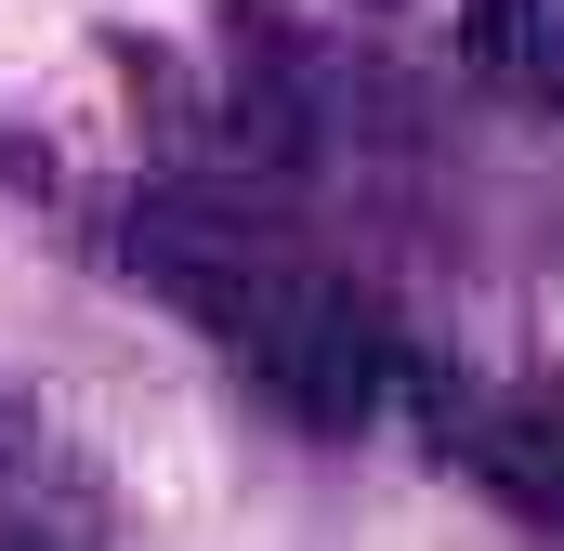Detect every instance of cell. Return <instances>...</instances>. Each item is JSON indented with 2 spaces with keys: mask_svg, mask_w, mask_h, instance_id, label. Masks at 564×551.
I'll list each match as a JSON object with an SVG mask.
<instances>
[{
  "mask_svg": "<svg viewBox=\"0 0 564 551\" xmlns=\"http://www.w3.org/2000/svg\"><path fill=\"white\" fill-rule=\"evenodd\" d=\"M224 144H237V171L302 184V171H341V158H408L421 106L381 53L302 26L276 0H237L224 13Z\"/></svg>",
  "mask_w": 564,
  "mask_h": 551,
  "instance_id": "1",
  "label": "cell"
},
{
  "mask_svg": "<svg viewBox=\"0 0 564 551\" xmlns=\"http://www.w3.org/2000/svg\"><path fill=\"white\" fill-rule=\"evenodd\" d=\"M237 368L302 433H368V420L394 408V381H408V342H394L381 289H355V276H328V263L289 250L276 289L237 315Z\"/></svg>",
  "mask_w": 564,
  "mask_h": 551,
  "instance_id": "2",
  "label": "cell"
},
{
  "mask_svg": "<svg viewBox=\"0 0 564 551\" xmlns=\"http://www.w3.org/2000/svg\"><path fill=\"white\" fill-rule=\"evenodd\" d=\"M433 446H459L473 486H499L525 526L564 539V395H446V381H433Z\"/></svg>",
  "mask_w": 564,
  "mask_h": 551,
  "instance_id": "3",
  "label": "cell"
},
{
  "mask_svg": "<svg viewBox=\"0 0 564 551\" xmlns=\"http://www.w3.org/2000/svg\"><path fill=\"white\" fill-rule=\"evenodd\" d=\"M459 40L512 106L564 119V0H459Z\"/></svg>",
  "mask_w": 564,
  "mask_h": 551,
  "instance_id": "4",
  "label": "cell"
}]
</instances>
